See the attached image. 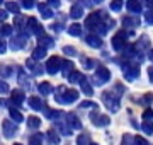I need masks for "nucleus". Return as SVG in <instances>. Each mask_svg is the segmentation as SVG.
Segmentation results:
<instances>
[{
    "label": "nucleus",
    "instance_id": "nucleus-1",
    "mask_svg": "<svg viewBox=\"0 0 153 145\" xmlns=\"http://www.w3.org/2000/svg\"><path fill=\"white\" fill-rule=\"evenodd\" d=\"M76 99H78V90L68 89L65 85H60L58 90H56V94H55V101L58 104H71Z\"/></svg>",
    "mask_w": 153,
    "mask_h": 145
},
{
    "label": "nucleus",
    "instance_id": "nucleus-2",
    "mask_svg": "<svg viewBox=\"0 0 153 145\" xmlns=\"http://www.w3.org/2000/svg\"><path fill=\"white\" fill-rule=\"evenodd\" d=\"M119 99L121 96H117L114 90H104L102 92V102H104V106L109 109L111 113H117L119 111Z\"/></svg>",
    "mask_w": 153,
    "mask_h": 145
},
{
    "label": "nucleus",
    "instance_id": "nucleus-3",
    "mask_svg": "<svg viewBox=\"0 0 153 145\" xmlns=\"http://www.w3.org/2000/svg\"><path fill=\"white\" fill-rule=\"evenodd\" d=\"M109 78H111V72H109V68L104 67V65H99L97 68H95V77H92V84L94 85H104L109 82Z\"/></svg>",
    "mask_w": 153,
    "mask_h": 145
},
{
    "label": "nucleus",
    "instance_id": "nucleus-4",
    "mask_svg": "<svg viewBox=\"0 0 153 145\" xmlns=\"http://www.w3.org/2000/svg\"><path fill=\"white\" fill-rule=\"evenodd\" d=\"M123 73H124L126 80H136L140 77V65L138 63H131V61H126L124 65H123Z\"/></svg>",
    "mask_w": 153,
    "mask_h": 145
},
{
    "label": "nucleus",
    "instance_id": "nucleus-5",
    "mask_svg": "<svg viewBox=\"0 0 153 145\" xmlns=\"http://www.w3.org/2000/svg\"><path fill=\"white\" fill-rule=\"evenodd\" d=\"M90 121H92L94 126L102 128V126H107V125L111 123V118L107 116V114L99 113V111H92V113H90Z\"/></svg>",
    "mask_w": 153,
    "mask_h": 145
},
{
    "label": "nucleus",
    "instance_id": "nucleus-6",
    "mask_svg": "<svg viewBox=\"0 0 153 145\" xmlns=\"http://www.w3.org/2000/svg\"><path fill=\"white\" fill-rule=\"evenodd\" d=\"M61 67H63V60L58 58V56H49L48 61H46V65H44L46 72L51 73V75H55L58 70H61Z\"/></svg>",
    "mask_w": 153,
    "mask_h": 145
},
{
    "label": "nucleus",
    "instance_id": "nucleus-7",
    "mask_svg": "<svg viewBox=\"0 0 153 145\" xmlns=\"http://www.w3.org/2000/svg\"><path fill=\"white\" fill-rule=\"evenodd\" d=\"M2 133L5 138H12L17 133V123H14L12 120H4L2 121Z\"/></svg>",
    "mask_w": 153,
    "mask_h": 145
},
{
    "label": "nucleus",
    "instance_id": "nucleus-8",
    "mask_svg": "<svg viewBox=\"0 0 153 145\" xmlns=\"http://www.w3.org/2000/svg\"><path fill=\"white\" fill-rule=\"evenodd\" d=\"M126 33L124 31H121V33H117L114 36V38L111 39V45H112V50L114 51H123L126 48Z\"/></svg>",
    "mask_w": 153,
    "mask_h": 145
},
{
    "label": "nucleus",
    "instance_id": "nucleus-9",
    "mask_svg": "<svg viewBox=\"0 0 153 145\" xmlns=\"http://www.w3.org/2000/svg\"><path fill=\"white\" fill-rule=\"evenodd\" d=\"M26 41H27V34H19V36H16V38L10 39V48L16 50V51L21 50V48H24Z\"/></svg>",
    "mask_w": 153,
    "mask_h": 145
},
{
    "label": "nucleus",
    "instance_id": "nucleus-10",
    "mask_svg": "<svg viewBox=\"0 0 153 145\" xmlns=\"http://www.w3.org/2000/svg\"><path fill=\"white\" fill-rule=\"evenodd\" d=\"M27 31H29V33H33V34H38V36H41V34H43V26L39 24V21L36 19V17H29Z\"/></svg>",
    "mask_w": 153,
    "mask_h": 145
},
{
    "label": "nucleus",
    "instance_id": "nucleus-11",
    "mask_svg": "<svg viewBox=\"0 0 153 145\" xmlns=\"http://www.w3.org/2000/svg\"><path fill=\"white\" fill-rule=\"evenodd\" d=\"M10 101H12V104L21 106L22 102H24V90H21V89L12 90V92H10Z\"/></svg>",
    "mask_w": 153,
    "mask_h": 145
},
{
    "label": "nucleus",
    "instance_id": "nucleus-12",
    "mask_svg": "<svg viewBox=\"0 0 153 145\" xmlns=\"http://www.w3.org/2000/svg\"><path fill=\"white\" fill-rule=\"evenodd\" d=\"M85 43H87V45H90L92 46V48H100V46H102V39L99 38L97 34H87V36H85Z\"/></svg>",
    "mask_w": 153,
    "mask_h": 145
},
{
    "label": "nucleus",
    "instance_id": "nucleus-13",
    "mask_svg": "<svg viewBox=\"0 0 153 145\" xmlns=\"http://www.w3.org/2000/svg\"><path fill=\"white\" fill-rule=\"evenodd\" d=\"M66 121H68V125H70L71 130H80V128H82L80 120H78L76 114H73V113H68V114H66Z\"/></svg>",
    "mask_w": 153,
    "mask_h": 145
},
{
    "label": "nucleus",
    "instance_id": "nucleus-14",
    "mask_svg": "<svg viewBox=\"0 0 153 145\" xmlns=\"http://www.w3.org/2000/svg\"><path fill=\"white\" fill-rule=\"evenodd\" d=\"M27 104H29V108H33L34 111H41V109H44L46 108V104H44L43 101L39 99V97H29V101H27Z\"/></svg>",
    "mask_w": 153,
    "mask_h": 145
},
{
    "label": "nucleus",
    "instance_id": "nucleus-15",
    "mask_svg": "<svg viewBox=\"0 0 153 145\" xmlns=\"http://www.w3.org/2000/svg\"><path fill=\"white\" fill-rule=\"evenodd\" d=\"M16 28H17V31H21L22 34H26L24 31L27 29V26H29V19H26V17H22V16H17L16 17Z\"/></svg>",
    "mask_w": 153,
    "mask_h": 145
},
{
    "label": "nucleus",
    "instance_id": "nucleus-16",
    "mask_svg": "<svg viewBox=\"0 0 153 145\" xmlns=\"http://www.w3.org/2000/svg\"><path fill=\"white\" fill-rule=\"evenodd\" d=\"M58 132H60L61 135H65V137H70L73 130L70 128V125H68L66 120H58Z\"/></svg>",
    "mask_w": 153,
    "mask_h": 145
},
{
    "label": "nucleus",
    "instance_id": "nucleus-17",
    "mask_svg": "<svg viewBox=\"0 0 153 145\" xmlns=\"http://www.w3.org/2000/svg\"><path fill=\"white\" fill-rule=\"evenodd\" d=\"M46 137H48V140H49V142H51L53 145H58V144L61 142L60 132H58V130H55V128L48 130V133H46Z\"/></svg>",
    "mask_w": 153,
    "mask_h": 145
},
{
    "label": "nucleus",
    "instance_id": "nucleus-18",
    "mask_svg": "<svg viewBox=\"0 0 153 145\" xmlns=\"http://www.w3.org/2000/svg\"><path fill=\"white\" fill-rule=\"evenodd\" d=\"M38 10H39V14L44 17V19H51L53 17V12H51V7L48 5V4H38Z\"/></svg>",
    "mask_w": 153,
    "mask_h": 145
},
{
    "label": "nucleus",
    "instance_id": "nucleus-19",
    "mask_svg": "<svg viewBox=\"0 0 153 145\" xmlns=\"http://www.w3.org/2000/svg\"><path fill=\"white\" fill-rule=\"evenodd\" d=\"M38 43H39V46H41V48H46V50L55 45V41L49 38V36H46V34H41V36H39V38H38Z\"/></svg>",
    "mask_w": 153,
    "mask_h": 145
},
{
    "label": "nucleus",
    "instance_id": "nucleus-20",
    "mask_svg": "<svg viewBox=\"0 0 153 145\" xmlns=\"http://www.w3.org/2000/svg\"><path fill=\"white\" fill-rule=\"evenodd\" d=\"M73 65H75L73 61H70V60H63V67H61V72H63V75H65L66 78H68V75H70V73L75 72V67H73Z\"/></svg>",
    "mask_w": 153,
    "mask_h": 145
},
{
    "label": "nucleus",
    "instance_id": "nucleus-21",
    "mask_svg": "<svg viewBox=\"0 0 153 145\" xmlns=\"http://www.w3.org/2000/svg\"><path fill=\"white\" fill-rule=\"evenodd\" d=\"M126 9L133 14H138V12L141 10V4H140V0H128L126 2Z\"/></svg>",
    "mask_w": 153,
    "mask_h": 145
},
{
    "label": "nucleus",
    "instance_id": "nucleus-22",
    "mask_svg": "<svg viewBox=\"0 0 153 145\" xmlns=\"http://www.w3.org/2000/svg\"><path fill=\"white\" fill-rule=\"evenodd\" d=\"M27 68L31 70V73H34V75H39V73H43V70H44V67H41V65L36 63V60H27Z\"/></svg>",
    "mask_w": 153,
    "mask_h": 145
},
{
    "label": "nucleus",
    "instance_id": "nucleus-23",
    "mask_svg": "<svg viewBox=\"0 0 153 145\" xmlns=\"http://www.w3.org/2000/svg\"><path fill=\"white\" fill-rule=\"evenodd\" d=\"M80 87H82V92H83L85 96H88V97H90V96L94 94V87H92V84L88 82V78H87V77H85V78L82 80Z\"/></svg>",
    "mask_w": 153,
    "mask_h": 145
},
{
    "label": "nucleus",
    "instance_id": "nucleus-24",
    "mask_svg": "<svg viewBox=\"0 0 153 145\" xmlns=\"http://www.w3.org/2000/svg\"><path fill=\"white\" fill-rule=\"evenodd\" d=\"M9 114H10V120H12L14 123H17V125L24 121V116H22V113H21V111H17L16 108H10V109H9Z\"/></svg>",
    "mask_w": 153,
    "mask_h": 145
},
{
    "label": "nucleus",
    "instance_id": "nucleus-25",
    "mask_svg": "<svg viewBox=\"0 0 153 145\" xmlns=\"http://www.w3.org/2000/svg\"><path fill=\"white\" fill-rule=\"evenodd\" d=\"M83 73L82 72H73V73H70V75H68V82H70V84H82V80H83Z\"/></svg>",
    "mask_w": 153,
    "mask_h": 145
},
{
    "label": "nucleus",
    "instance_id": "nucleus-26",
    "mask_svg": "<svg viewBox=\"0 0 153 145\" xmlns=\"http://www.w3.org/2000/svg\"><path fill=\"white\" fill-rule=\"evenodd\" d=\"M82 16H83V7L82 5H78V4H76V5H73L70 9V17H71V19H80Z\"/></svg>",
    "mask_w": 153,
    "mask_h": 145
},
{
    "label": "nucleus",
    "instance_id": "nucleus-27",
    "mask_svg": "<svg viewBox=\"0 0 153 145\" xmlns=\"http://www.w3.org/2000/svg\"><path fill=\"white\" fill-rule=\"evenodd\" d=\"M38 90L43 96H48V94H51V92H53V85L49 84V82H41V84L38 85Z\"/></svg>",
    "mask_w": 153,
    "mask_h": 145
},
{
    "label": "nucleus",
    "instance_id": "nucleus-28",
    "mask_svg": "<svg viewBox=\"0 0 153 145\" xmlns=\"http://www.w3.org/2000/svg\"><path fill=\"white\" fill-rule=\"evenodd\" d=\"M44 142V135L43 133H33L29 137V145H41Z\"/></svg>",
    "mask_w": 153,
    "mask_h": 145
},
{
    "label": "nucleus",
    "instance_id": "nucleus-29",
    "mask_svg": "<svg viewBox=\"0 0 153 145\" xmlns=\"http://www.w3.org/2000/svg\"><path fill=\"white\" fill-rule=\"evenodd\" d=\"M46 55H48V50H46V48H41V46H38V48L33 51V60H43Z\"/></svg>",
    "mask_w": 153,
    "mask_h": 145
},
{
    "label": "nucleus",
    "instance_id": "nucleus-30",
    "mask_svg": "<svg viewBox=\"0 0 153 145\" xmlns=\"http://www.w3.org/2000/svg\"><path fill=\"white\" fill-rule=\"evenodd\" d=\"M27 126H29V130H38L39 126H41V120H39L38 116H29L27 118Z\"/></svg>",
    "mask_w": 153,
    "mask_h": 145
},
{
    "label": "nucleus",
    "instance_id": "nucleus-31",
    "mask_svg": "<svg viewBox=\"0 0 153 145\" xmlns=\"http://www.w3.org/2000/svg\"><path fill=\"white\" fill-rule=\"evenodd\" d=\"M68 34L70 36H80L82 34V24H78V22L71 24L70 28H68Z\"/></svg>",
    "mask_w": 153,
    "mask_h": 145
},
{
    "label": "nucleus",
    "instance_id": "nucleus-32",
    "mask_svg": "<svg viewBox=\"0 0 153 145\" xmlns=\"http://www.w3.org/2000/svg\"><path fill=\"white\" fill-rule=\"evenodd\" d=\"M5 10L14 12V14L19 16V12H21V5H19L17 2H7V4H5Z\"/></svg>",
    "mask_w": 153,
    "mask_h": 145
},
{
    "label": "nucleus",
    "instance_id": "nucleus-33",
    "mask_svg": "<svg viewBox=\"0 0 153 145\" xmlns=\"http://www.w3.org/2000/svg\"><path fill=\"white\" fill-rule=\"evenodd\" d=\"M92 142H90V137H88V133H82L76 137V145H90Z\"/></svg>",
    "mask_w": 153,
    "mask_h": 145
},
{
    "label": "nucleus",
    "instance_id": "nucleus-34",
    "mask_svg": "<svg viewBox=\"0 0 153 145\" xmlns=\"http://www.w3.org/2000/svg\"><path fill=\"white\" fill-rule=\"evenodd\" d=\"M123 22H124L126 28H136L138 24H140V21H138L136 17H124Z\"/></svg>",
    "mask_w": 153,
    "mask_h": 145
},
{
    "label": "nucleus",
    "instance_id": "nucleus-35",
    "mask_svg": "<svg viewBox=\"0 0 153 145\" xmlns=\"http://www.w3.org/2000/svg\"><path fill=\"white\" fill-rule=\"evenodd\" d=\"M152 102H153V94L152 92H148V94H145V96L140 97V104H141V106H150Z\"/></svg>",
    "mask_w": 153,
    "mask_h": 145
},
{
    "label": "nucleus",
    "instance_id": "nucleus-36",
    "mask_svg": "<svg viewBox=\"0 0 153 145\" xmlns=\"http://www.w3.org/2000/svg\"><path fill=\"white\" fill-rule=\"evenodd\" d=\"M121 145H136V140H134V137H133V135L126 133V135H123Z\"/></svg>",
    "mask_w": 153,
    "mask_h": 145
},
{
    "label": "nucleus",
    "instance_id": "nucleus-37",
    "mask_svg": "<svg viewBox=\"0 0 153 145\" xmlns=\"http://www.w3.org/2000/svg\"><path fill=\"white\" fill-rule=\"evenodd\" d=\"M141 130H143V133L153 135V121H143L141 123Z\"/></svg>",
    "mask_w": 153,
    "mask_h": 145
},
{
    "label": "nucleus",
    "instance_id": "nucleus-38",
    "mask_svg": "<svg viewBox=\"0 0 153 145\" xmlns=\"http://www.w3.org/2000/svg\"><path fill=\"white\" fill-rule=\"evenodd\" d=\"M146 46H150V39H148V36H141V38H140V41H138L136 48L141 51L143 48H146Z\"/></svg>",
    "mask_w": 153,
    "mask_h": 145
},
{
    "label": "nucleus",
    "instance_id": "nucleus-39",
    "mask_svg": "<svg viewBox=\"0 0 153 145\" xmlns=\"http://www.w3.org/2000/svg\"><path fill=\"white\" fill-rule=\"evenodd\" d=\"M141 118H143V121H153V109L152 108H146V109L143 111Z\"/></svg>",
    "mask_w": 153,
    "mask_h": 145
},
{
    "label": "nucleus",
    "instance_id": "nucleus-40",
    "mask_svg": "<svg viewBox=\"0 0 153 145\" xmlns=\"http://www.w3.org/2000/svg\"><path fill=\"white\" fill-rule=\"evenodd\" d=\"M109 7H111V10L112 12H119L121 9H123V0H112Z\"/></svg>",
    "mask_w": 153,
    "mask_h": 145
},
{
    "label": "nucleus",
    "instance_id": "nucleus-41",
    "mask_svg": "<svg viewBox=\"0 0 153 145\" xmlns=\"http://www.w3.org/2000/svg\"><path fill=\"white\" fill-rule=\"evenodd\" d=\"M80 108H82V109H94V111H95V109H97V104L92 102V101H83L82 104H80Z\"/></svg>",
    "mask_w": 153,
    "mask_h": 145
},
{
    "label": "nucleus",
    "instance_id": "nucleus-42",
    "mask_svg": "<svg viewBox=\"0 0 153 145\" xmlns=\"http://www.w3.org/2000/svg\"><path fill=\"white\" fill-rule=\"evenodd\" d=\"M12 34V28L9 24H2V38H9Z\"/></svg>",
    "mask_w": 153,
    "mask_h": 145
},
{
    "label": "nucleus",
    "instance_id": "nucleus-43",
    "mask_svg": "<svg viewBox=\"0 0 153 145\" xmlns=\"http://www.w3.org/2000/svg\"><path fill=\"white\" fill-rule=\"evenodd\" d=\"M82 61H83V68H94V65H95V60H92V58H85L83 56L82 58Z\"/></svg>",
    "mask_w": 153,
    "mask_h": 145
},
{
    "label": "nucleus",
    "instance_id": "nucleus-44",
    "mask_svg": "<svg viewBox=\"0 0 153 145\" xmlns=\"http://www.w3.org/2000/svg\"><path fill=\"white\" fill-rule=\"evenodd\" d=\"M63 53L66 56H76V50L73 46H63Z\"/></svg>",
    "mask_w": 153,
    "mask_h": 145
},
{
    "label": "nucleus",
    "instance_id": "nucleus-45",
    "mask_svg": "<svg viewBox=\"0 0 153 145\" xmlns=\"http://www.w3.org/2000/svg\"><path fill=\"white\" fill-rule=\"evenodd\" d=\"M145 21H146V24L153 26V10H146V12H145Z\"/></svg>",
    "mask_w": 153,
    "mask_h": 145
},
{
    "label": "nucleus",
    "instance_id": "nucleus-46",
    "mask_svg": "<svg viewBox=\"0 0 153 145\" xmlns=\"http://www.w3.org/2000/svg\"><path fill=\"white\" fill-rule=\"evenodd\" d=\"M36 5V0H22V7H26V9H33Z\"/></svg>",
    "mask_w": 153,
    "mask_h": 145
},
{
    "label": "nucleus",
    "instance_id": "nucleus-47",
    "mask_svg": "<svg viewBox=\"0 0 153 145\" xmlns=\"http://www.w3.org/2000/svg\"><path fill=\"white\" fill-rule=\"evenodd\" d=\"M0 90H2V94H7V92H9V84H7L5 80H2V82H0Z\"/></svg>",
    "mask_w": 153,
    "mask_h": 145
},
{
    "label": "nucleus",
    "instance_id": "nucleus-48",
    "mask_svg": "<svg viewBox=\"0 0 153 145\" xmlns=\"http://www.w3.org/2000/svg\"><path fill=\"white\" fill-rule=\"evenodd\" d=\"M48 5L53 7V9H60L61 2H60V0H48Z\"/></svg>",
    "mask_w": 153,
    "mask_h": 145
},
{
    "label": "nucleus",
    "instance_id": "nucleus-49",
    "mask_svg": "<svg viewBox=\"0 0 153 145\" xmlns=\"http://www.w3.org/2000/svg\"><path fill=\"white\" fill-rule=\"evenodd\" d=\"M134 140H136V145H150L148 140H145L143 137H134Z\"/></svg>",
    "mask_w": 153,
    "mask_h": 145
},
{
    "label": "nucleus",
    "instance_id": "nucleus-50",
    "mask_svg": "<svg viewBox=\"0 0 153 145\" xmlns=\"http://www.w3.org/2000/svg\"><path fill=\"white\" fill-rule=\"evenodd\" d=\"M0 53L4 55V53H7V43L2 39V43H0Z\"/></svg>",
    "mask_w": 153,
    "mask_h": 145
},
{
    "label": "nucleus",
    "instance_id": "nucleus-51",
    "mask_svg": "<svg viewBox=\"0 0 153 145\" xmlns=\"http://www.w3.org/2000/svg\"><path fill=\"white\" fill-rule=\"evenodd\" d=\"M143 4H145L150 10H153V0H143Z\"/></svg>",
    "mask_w": 153,
    "mask_h": 145
},
{
    "label": "nucleus",
    "instance_id": "nucleus-52",
    "mask_svg": "<svg viewBox=\"0 0 153 145\" xmlns=\"http://www.w3.org/2000/svg\"><path fill=\"white\" fill-rule=\"evenodd\" d=\"M148 75H150V82H153V65L148 68Z\"/></svg>",
    "mask_w": 153,
    "mask_h": 145
},
{
    "label": "nucleus",
    "instance_id": "nucleus-53",
    "mask_svg": "<svg viewBox=\"0 0 153 145\" xmlns=\"http://www.w3.org/2000/svg\"><path fill=\"white\" fill-rule=\"evenodd\" d=\"M0 19H2V22L7 19V10H2V12H0Z\"/></svg>",
    "mask_w": 153,
    "mask_h": 145
},
{
    "label": "nucleus",
    "instance_id": "nucleus-54",
    "mask_svg": "<svg viewBox=\"0 0 153 145\" xmlns=\"http://www.w3.org/2000/svg\"><path fill=\"white\" fill-rule=\"evenodd\" d=\"M148 56H150V60L153 61V50H150V55H148Z\"/></svg>",
    "mask_w": 153,
    "mask_h": 145
},
{
    "label": "nucleus",
    "instance_id": "nucleus-55",
    "mask_svg": "<svg viewBox=\"0 0 153 145\" xmlns=\"http://www.w3.org/2000/svg\"><path fill=\"white\" fill-rule=\"evenodd\" d=\"M95 2H97V4H99V2H104V0H95Z\"/></svg>",
    "mask_w": 153,
    "mask_h": 145
},
{
    "label": "nucleus",
    "instance_id": "nucleus-56",
    "mask_svg": "<svg viewBox=\"0 0 153 145\" xmlns=\"http://www.w3.org/2000/svg\"><path fill=\"white\" fill-rule=\"evenodd\" d=\"M90 145H99V144H90Z\"/></svg>",
    "mask_w": 153,
    "mask_h": 145
},
{
    "label": "nucleus",
    "instance_id": "nucleus-57",
    "mask_svg": "<svg viewBox=\"0 0 153 145\" xmlns=\"http://www.w3.org/2000/svg\"><path fill=\"white\" fill-rule=\"evenodd\" d=\"M16 145H21V144H16Z\"/></svg>",
    "mask_w": 153,
    "mask_h": 145
}]
</instances>
